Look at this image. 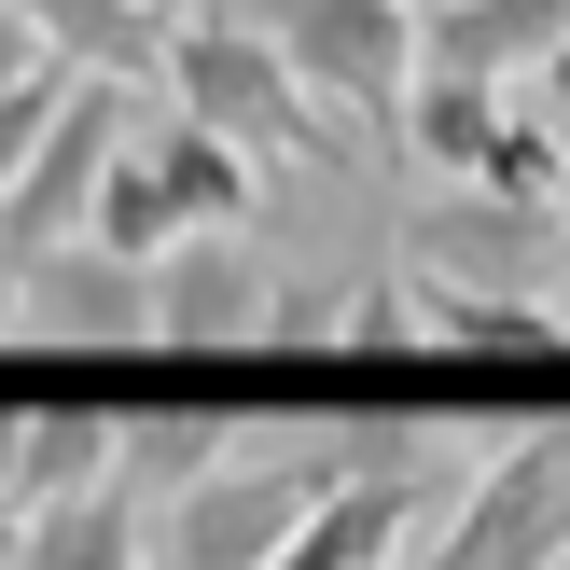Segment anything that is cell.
Segmentation results:
<instances>
[{
	"mask_svg": "<svg viewBox=\"0 0 570 570\" xmlns=\"http://www.w3.org/2000/svg\"><path fill=\"white\" fill-rule=\"evenodd\" d=\"M167 111H195L209 139H237L250 167H348V126L293 83V56L250 14H181V42H167Z\"/></svg>",
	"mask_w": 570,
	"mask_h": 570,
	"instance_id": "obj_1",
	"label": "cell"
},
{
	"mask_svg": "<svg viewBox=\"0 0 570 570\" xmlns=\"http://www.w3.org/2000/svg\"><path fill=\"white\" fill-rule=\"evenodd\" d=\"M293 83L348 126H376V154H404V98H417V0H237Z\"/></svg>",
	"mask_w": 570,
	"mask_h": 570,
	"instance_id": "obj_2",
	"label": "cell"
},
{
	"mask_svg": "<svg viewBox=\"0 0 570 570\" xmlns=\"http://www.w3.org/2000/svg\"><path fill=\"white\" fill-rule=\"evenodd\" d=\"M570 265V209H515L488 181H432L404 209V278H445V293H488V306H543Z\"/></svg>",
	"mask_w": 570,
	"mask_h": 570,
	"instance_id": "obj_3",
	"label": "cell"
},
{
	"mask_svg": "<svg viewBox=\"0 0 570 570\" xmlns=\"http://www.w3.org/2000/svg\"><path fill=\"white\" fill-rule=\"evenodd\" d=\"M334 473H348V460H265V445L223 460L209 488H181L154 515V570H278V543L321 515Z\"/></svg>",
	"mask_w": 570,
	"mask_h": 570,
	"instance_id": "obj_4",
	"label": "cell"
},
{
	"mask_svg": "<svg viewBox=\"0 0 570 570\" xmlns=\"http://www.w3.org/2000/svg\"><path fill=\"white\" fill-rule=\"evenodd\" d=\"M126 126H139V83H83V70H70V111L42 126L28 181L0 195V250H14V265L98 237V181H111V154H126Z\"/></svg>",
	"mask_w": 570,
	"mask_h": 570,
	"instance_id": "obj_5",
	"label": "cell"
},
{
	"mask_svg": "<svg viewBox=\"0 0 570 570\" xmlns=\"http://www.w3.org/2000/svg\"><path fill=\"white\" fill-rule=\"evenodd\" d=\"M432 570H570V432H515L488 473L460 488Z\"/></svg>",
	"mask_w": 570,
	"mask_h": 570,
	"instance_id": "obj_6",
	"label": "cell"
},
{
	"mask_svg": "<svg viewBox=\"0 0 570 570\" xmlns=\"http://www.w3.org/2000/svg\"><path fill=\"white\" fill-rule=\"evenodd\" d=\"M293 293L265 278L250 237H181L154 250V348H278Z\"/></svg>",
	"mask_w": 570,
	"mask_h": 570,
	"instance_id": "obj_7",
	"label": "cell"
},
{
	"mask_svg": "<svg viewBox=\"0 0 570 570\" xmlns=\"http://www.w3.org/2000/svg\"><path fill=\"white\" fill-rule=\"evenodd\" d=\"M28 334L42 348H154V265L139 250H98V237L42 250L28 265Z\"/></svg>",
	"mask_w": 570,
	"mask_h": 570,
	"instance_id": "obj_8",
	"label": "cell"
},
{
	"mask_svg": "<svg viewBox=\"0 0 570 570\" xmlns=\"http://www.w3.org/2000/svg\"><path fill=\"white\" fill-rule=\"evenodd\" d=\"M557 42H570V0H445V14H417V70L501 83V98H529L557 70Z\"/></svg>",
	"mask_w": 570,
	"mask_h": 570,
	"instance_id": "obj_9",
	"label": "cell"
},
{
	"mask_svg": "<svg viewBox=\"0 0 570 570\" xmlns=\"http://www.w3.org/2000/svg\"><path fill=\"white\" fill-rule=\"evenodd\" d=\"M417 515H432V473H362L348 460L321 488V515L278 543V570H390V543H404Z\"/></svg>",
	"mask_w": 570,
	"mask_h": 570,
	"instance_id": "obj_10",
	"label": "cell"
},
{
	"mask_svg": "<svg viewBox=\"0 0 570 570\" xmlns=\"http://www.w3.org/2000/svg\"><path fill=\"white\" fill-rule=\"evenodd\" d=\"M126 488V404H28V460H14V529L42 501Z\"/></svg>",
	"mask_w": 570,
	"mask_h": 570,
	"instance_id": "obj_11",
	"label": "cell"
},
{
	"mask_svg": "<svg viewBox=\"0 0 570 570\" xmlns=\"http://www.w3.org/2000/svg\"><path fill=\"white\" fill-rule=\"evenodd\" d=\"M223 460H250V417L237 404H126V488L154 501H181V488H209Z\"/></svg>",
	"mask_w": 570,
	"mask_h": 570,
	"instance_id": "obj_12",
	"label": "cell"
},
{
	"mask_svg": "<svg viewBox=\"0 0 570 570\" xmlns=\"http://www.w3.org/2000/svg\"><path fill=\"white\" fill-rule=\"evenodd\" d=\"M501 126H515L501 83L417 70V98H404V167H417V181H488V167H501Z\"/></svg>",
	"mask_w": 570,
	"mask_h": 570,
	"instance_id": "obj_13",
	"label": "cell"
},
{
	"mask_svg": "<svg viewBox=\"0 0 570 570\" xmlns=\"http://www.w3.org/2000/svg\"><path fill=\"white\" fill-rule=\"evenodd\" d=\"M56 111H70V70H42V83H14V98H0V195L28 181V154H42Z\"/></svg>",
	"mask_w": 570,
	"mask_h": 570,
	"instance_id": "obj_14",
	"label": "cell"
},
{
	"mask_svg": "<svg viewBox=\"0 0 570 570\" xmlns=\"http://www.w3.org/2000/svg\"><path fill=\"white\" fill-rule=\"evenodd\" d=\"M56 56H42V14H28V0H0V98H14V83H42Z\"/></svg>",
	"mask_w": 570,
	"mask_h": 570,
	"instance_id": "obj_15",
	"label": "cell"
},
{
	"mask_svg": "<svg viewBox=\"0 0 570 570\" xmlns=\"http://www.w3.org/2000/svg\"><path fill=\"white\" fill-rule=\"evenodd\" d=\"M529 98H543V126H557V154H570V42H557V70L529 83Z\"/></svg>",
	"mask_w": 570,
	"mask_h": 570,
	"instance_id": "obj_16",
	"label": "cell"
},
{
	"mask_svg": "<svg viewBox=\"0 0 570 570\" xmlns=\"http://www.w3.org/2000/svg\"><path fill=\"white\" fill-rule=\"evenodd\" d=\"M14 460H28V404H0V515H14Z\"/></svg>",
	"mask_w": 570,
	"mask_h": 570,
	"instance_id": "obj_17",
	"label": "cell"
},
{
	"mask_svg": "<svg viewBox=\"0 0 570 570\" xmlns=\"http://www.w3.org/2000/svg\"><path fill=\"white\" fill-rule=\"evenodd\" d=\"M0 334H28V265L0 250Z\"/></svg>",
	"mask_w": 570,
	"mask_h": 570,
	"instance_id": "obj_18",
	"label": "cell"
},
{
	"mask_svg": "<svg viewBox=\"0 0 570 570\" xmlns=\"http://www.w3.org/2000/svg\"><path fill=\"white\" fill-rule=\"evenodd\" d=\"M417 14H445V0H417Z\"/></svg>",
	"mask_w": 570,
	"mask_h": 570,
	"instance_id": "obj_19",
	"label": "cell"
},
{
	"mask_svg": "<svg viewBox=\"0 0 570 570\" xmlns=\"http://www.w3.org/2000/svg\"><path fill=\"white\" fill-rule=\"evenodd\" d=\"M154 14H167V0H154Z\"/></svg>",
	"mask_w": 570,
	"mask_h": 570,
	"instance_id": "obj_20",
	"label": "cell"
},
{
	"mask_svg": "<svg viewBox=\"0 0 570 570\" xmlns=\"http://www.w3.org/2000/svg\"><path fill=\"white\" fill-rule=\"evenodd\" d=\"M0 570H14V557H0Z\"/></svg>",
	"mask_w": 570,
	"mask_h": 570,
	"instance_id": "obj_21",
	"label": "cell"
}]
</instances>
